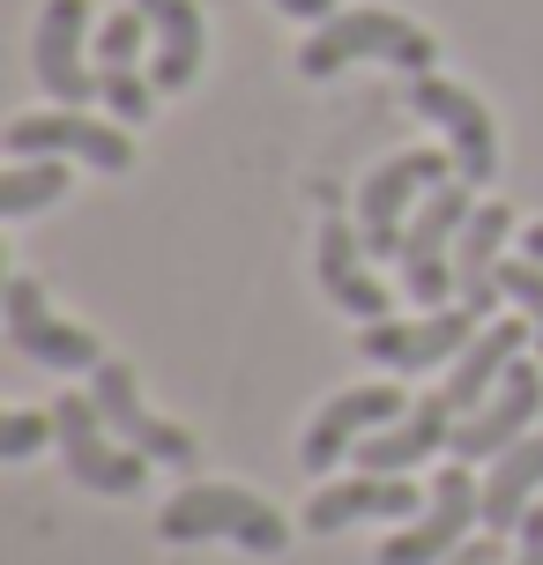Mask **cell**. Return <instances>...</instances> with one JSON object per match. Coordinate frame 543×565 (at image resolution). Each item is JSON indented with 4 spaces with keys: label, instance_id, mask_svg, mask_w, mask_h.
Segmentation results:
<instances>
[{
    "label": "cell",
    "instance_id": "obj_1",
    "mask_svg": "<svg viewBox=\"0 0 543 565\" xmlns=\"http://www.w3.org/2000/svg\"><path fill=\"white\" fill-rule=\"evenodd\" d=\"M157 536L164 543H238V551H254V558H284L290 521L268 507L260 491H238V483H187L179 499H164Z\"/></svg>",
    "mask_w": 543,
    "mask_h": 565
},
{
    "label": "cell",
    "instance_id": "obj_2",
    "mask_svg": "<svg viewBox=\"0 0 543 565\" xmlns=\"http://www.w3.org/2000/svg\"><path fill=\"white\" fill-rule=\"evenodd\" d=\"M350 60H387V67H409V75H425L439 45H432V30H417L409 15L395 8H336L328 23H313V38L298 45V75L306 83H328V75H343Z\"/></svg>",
    "mask_w": 543,
    "mask_h": 565
},
{
    "label": "cell",
    "instance_id": "obj_3",
    "mask_svg": "<svg viewBox=\"0 0 543 565\" xmlns=\"http://www.w3.org/2000/svg\"><path fill=\"white\" fill-rule=\"evenodd\" d=\"M477 209H469V179H447V186H432L417 201V224L402 238V290H409V306L417 312H439L455 290V246H461V224H469Z\"/></svg>",
    "mask_w": 543,
    "mask_h": 565
},
{
    "label": "cell",
    "instance_id": "obj_4",
    "mask_svg": "<svg viewBox=\"0 0 543 565\" xmlns=\"http://www.w3.org/2000/svg\"><path fill=\"white\" fill-rule=\"evenodd\" d=\"M447 171H455L447 149H402V157H387V164L358 186V238H365L372 260H402V238H409L402 216H409L432 186H447Z\"/></svg>",
    "mask_w": 543,
    "mask_h": 565
},
{
    "label": "cell",
    "instance_id": "obj_5",
    "mask_svg": "<svg viewBox=\"0 0 543 565\" xmlns=\"http://www.w3.org/2000/svg\"><path fill=\"white\" fill-rule=\"evenodd\" d=\"M53 424H60V461H67V477L83 483V491L135 499V491L149 483V454L127 447V439H119L113 424H105V409H97L89 395H60Z\"/></svg>",
    "mask_w": 543,
    "mask_h": 565
},
{
    "label": "cell",
    "instance_id": "obj_6",
    "mask_svg": "<svg viewBox=\"0 0 543 565\" xmlns=\"http://www.w3.org/2000/svg\"><path fill=\"white\" fill-rule=\"evenodd\" d=\"M477 521H485V483H477L469 461H447V469L432 477V491H425V513L402 521L395 536L380 543V565H439L447 551L469 543Z\"/></svg>",
    "mask_w": 543,
    "mask_h": 565
},
{
    "label": "cell",
    "instance_id": "obj_7",
    "mask_svg": "<svg viewBox=\"0 0 543 565\" xmlns=\"http://www.w3.org/2000/svg\"><path fill=\"white\" fill-rule=\"evenodd\" d=\"M0 312H8V342L23 350L30 365H45V372H97V365H105L97 335L75 328L67 312H53V298H45V282H38V276H8Z\"/></svg>",
    "mask_w": 543,
    "mask_h": 565
},
{
    "label": "cell",
    "instance_id": "obj_8",
    "mask_svg": "<svg viewBox=\"0 0 543 565\" xmlns=\"http://www.w3.org/2000/svg\"><path fill=\"white\" fill-rule=\"evenodd\" d=\"M402 97H409V113L432 119L439 135H447V149H455V171L469 179V186H491V171H499V127H491V113L477 105V89L447 83V75H409L402 83Z\"/></svg>",
    "mask_w": 543,
    "mask_h": 565
},
{
    "label": "cell",
    "instance_id": "obj_9",
    "mask_svg": "<svg viewBox=\"0 0 543 565\" xmlns=\"http://www.w3.org/2000/svg\"><path fill=\"white\" fill-rule=\"evenodd\" d=\"M8 157H75L89 171H127L135 164V141H127L119 119H89L75 105H53V113L8 119Z\"/></svg>",
    "mask_w": 543,
    "mask_h": 565
},
{
    "label": "cell",
    "instance_id": "obj_10",
    "mask_svg": "<svg viewBox=\"0 0 543 565\" xmlns=\"http://www.w3.org/2000/svg\"><path fill=\"white\" fill-rule=\"evenodd\" d=\"M30 67H38V89L53 105H75L83 113L97 89V67H89V0H45L38 8V30H30Z\"/></svg>",
    "mask_w": 543,
    "mask_h": 565
},
{
    "label": "cell",
    "instance_id": "obj_11",
    "mask_svg": "<svg viewBox=\"0 0 543 565\" xmlns=\"http://www.w3.org/2000/svg\"><path fill=\"white\" fill-rule=\"evenodd\" d=\"M477 328H485L477 306H439V312H425V320H365V328H358V350L387 372H425V365L461 358V350L477 342Z\"/></svg>",
    "mask_w": 543,
    "mask_h": 565
},
{
    "label": "cell",
    "instance_id": "obj_12",
    "mask_svg": "<svg viewBox=\"0 0 543 565\" xmlns=\"http://www.w3.org/2000/svg\"><path fill=\"white\" fill-rule=\"evenodd\" d=\"M89 402H97V409H105V424H113V431H119L135 454H149V461H172V469H187V461L201 454L187 424H164V417L142 402V380H135V365H119V358H105V365L89 372Z\"/></svg>",
    "mask_w": 543,
    "mask_h": 565
},
{
    "label": "cell",
    "instance_id": "obj_13",
    "mask_svg": "<svg viewBox=\"0 0 543 565\" xmlns=\"http://www.w3.org/2000/svg\"><path fill=\"white\" fill-rule=\"evenodd\" d=\"M402 417V395L395 387H343L336 402H320L313 424H306V439H298V469L306 477H320V469H336L358 439H372L380 424Z\"/></svg>",
    "mask_w": 543,
    "mask_h": 565
},
{
    "label": "cell",
    "instance_id": "obj_14",
    "mask_svg": "<svg viewBox=\"0 0 543 565\" xmlns=\"http://www.w3.org/2000/svg\"><path fill=\"white\" fill-rule=\"evenodd\" d=\"M536 402H543V372L521 358V365L507 372L499 387H491L485 409L455 424V447H447V454H455V461H469V469H477V461H499V454L514 447V439H529V424H536Z\"/></svg>",
    "mask_w": 543,
    "mask_h": 565
},
{
    "label": "cell",
    "instance_id": "obj_15",
    "mask_svg": "<svg viewBox=\"0 0 543 565\" xmlns=\"http://www.w3.org/2000/svg\"><path fill=\"white\" fill-rule=\"evenodd\" d=\"M439 447H455V409L447 395H425L417 409H402L395 424H380L372 439H358V469L365 477H409V469H425Z\"/></svg>",
    "mask_w": 543,
    "mask_h": 565
},
{
    "label": "cell",
    "instance_id": "obj_16",
    "mask_svg": "<svg viewBox=\"0 0 543 565\" xmlns=\"http://www.w3.org/2000/svg\"><path fill=\"white\" fill-rule=\"evenodd\" d=\"M529 335H536L529 320H485V328H477V342L455 358L447 387H439V395H447V409H455V417H477V409L491 402V387H499V380L521 365Z\"/></svg>",
    "mask_w": 543,
    "mask_h": 565
},
{
    "label": "cell",
    "instance_id": "obj_17",
    "mask_svg": "<svg viewBox=\"0 0 543 565\" xmlns=\"http://www.w3.org/2000/svg\"><path fill=\"white\" fill-rule=\"evenodd\" d=\"M521 231V216L507 209V201H485L469 224H461V246H455V290H461V306H477L485 320H499V246Z\"/></svg>",
    "mask_w": 543,
    "mask_h": 565
},
{
    "label": "cell",
    "instance_id": "obj_18",
    "mask_svg": "<svg viewBox=\"0 0 543 565\" xmlns=\"http://www.w3.org/2000/svg\"><path fill=\"white\" fill-rule=\"evenodd\" d=\"M350 521H417V483L409 477H365L358 469L350 483L313 491V507H306V529L313 536H336Z\"/></svg>",
    "mask_w": 543,
    "mask_h": 565
},
{
    "label": "cell",
    "instance_id": "obj_19",
    "mask_svg": "<svg viewBox=\"0 0 543 565\" xmlns=\"http://www.w3.org/2000/svg\"><path fill=\"white\" fill-rule=\"evenodd\" d=\"M320 290H328V306H343L350 320H387V282L365 268V238H358V224H320Z\"/></svg>",
    "mask_w": 543,
    "mask_h": 565
},
{
    "label": "cell",
    "instance_id": "obj_20",
    "mask_svg": "<svg viewBox=\"0 0 543 565\" xmlns=\"http://www.w3.org/2000/svg\"><path fill=\"white\" fill-rule=\"evenodd\" d=\"M149 15V38H157V89H187L201 75V53H209V30H201V0H135Z\"/></svg>",
    "mask_w": 543,
    "mask_h": 565
},
{
    "label": "cell",
    "instance_id": "obj_21",
    "mask_svg": "<svg viewBox=\"0 0 543 565\" xmlns=\"http://www.w3.org/2000/svg\"><path fill=\"white\" fill-rule=\"evenodd\" d=\"M536 491H543V431H529V439H514V447L485 469V529L491 536L521 529L529 507H536Z\"/></svg>",
    "mask_w": 543,
    "mask_h": 565
},
{
    "label": "cell",
    "instance_id": "obj_22",
    "mask_svg": "<svg viewBox=\"0 0 543 565\" xmlns=\"http://www.w3.org/2000/svg\"><path fill=\"white\" fill-rule=\"evenodd\" d=\"M53 201H67V157H8V171H0V216L8 224H23Z\"/></svg>",
    "mask_w": 543,
    "mask_h": 565
},
{
    "label": "cell",
    "instance_id": "obj_23",
    "mask_svg": "<svg viewBox=\"0 0 543 565\" xmlns=\"http://www.w3.org/2000/svg\"><path fill=\"white\" fill-rule=\"evenodd\" d=\"M97 89H105V113L119 127H142L157 113V75H142V67H97Z\"/></svg>",
    "mask_w": 543,
    "mask_h": 565
},
{
    "label": "cell",
    "instance_id": "obj_24",
    "mask_svg": "<svg viewBox=\"0 0 543 565\" xmlns=\"http://www.w3.org/2000/svg\"><path fill=\"white\" fill-rule=\"evenodd\" d=\"M142 45H149V15L119 8L113 23L97 30V67H142Z\"/></svg>",
    "mask_w": 543,
    "mask_h": 565
},
{
    "label": "cell",
    "instance_id": "obj_25",
    "mask_svg": "<svg viewBox=\"0 0 543 565\" xmlns=\"http://www.w3.org/2000/svg\"><path fill=\"white\" fill-rule=\"evenodd\" d=\"M499 290H507V298L521 306V320L536 328V358H543V268L529 254H521V260H499Z\"/></svg>",
    "mask_w": 543,
    "mask_h": 565
},
{
    "label": "cell",
    "instance_id": "obj_26",
    "mask_svg": "<svg viewBox=\"0 0 543 565\" xmlns=\"http://www.w3.org/2000/svg\"><path fill=\"white\" fill-rule=\"evenodd\" d=\"M53 431L60 424L45 417V409H8V417H0V461H30Z\"/></svg>",
    "mask_w": 543,
    "mask_h": 565
},
{
    "label": "cell",
    "instance_id": "obj_27",
    "mask_svg": "<svg viewBox=\"0 0 543 565\" xmlns=\"http://www.w3.org/2000/svg\"><path fill=\"white\" fill-rule=\"evenodd\" d=\"M439 565H507V551H499V536H491V529H485V536H469V543H461V551H447V558H439Z\"/></svg>",
    "mask_w": 543,
    "mask_h": 565
},
{
    "label": "cell",
    "instance_id": "obj_28",
    "mask_svg": "<svg viewBox=\"0 0 543 565\" xmlns=\"http://www.w3.org/2000/svg\"><path fill=\"white\" fill-rule=\"evenodd\" d=\"M507 565H543V507H529V521H521V551Z\"/></svg>",
    "mask_w": 543,
    "mask_h": 565
},
{
    "label": "cell",
    "instance_id": "obj_29",
    "mask_svg": "<svg viewBox=\"0 0 543 565\" xmlns=\"http://www.w3.org/2000/svg\"><path fill=\"white\" fill-rule=\"evenodd\" d=\"M276 8H284L290 23H328L336 15V0H276Z\"/></svg>",
    "mask_w": 543,
    "mask_h": 565
},
{
    "label": "cell",
    "instance_id": "obj_30",
    "mask_svg": "<svg viewBox=\"0 0 543 565\" xmlns=\"http://www.w3.org/2000/svg\"><path fill=\"white\" fill-rule=\"evenodd\" d=\"M521 254H529V260L543 268V224H529V231H521Z\"/></svg>",
    "mask_w": 543,
    "mask_h": 565
}]
</instances>
